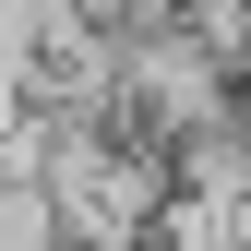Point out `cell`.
<instances>
[{"instance_id":"cell-1","label":"cell","mask_w":251,"mask_h":251,"mask_svg":"<svg viewBox=\"0 0 251 251\" xmlns=\"http://www.w3.org/2000/svg\"><path fill=\"white\" fill-rule=\"evenodd\" d=\"M227 108H239V72H227L179 12L120 24V132L179 144V132H203V120H227Z\"/></svg>"},{"instance_id":"cell-2","label":"cell","mask_w":251,"mask_h":251,"mask_svg":"<svg viewBox=\"0 0 251 251\" xmlns=\"http://www.w3.org/2000/svg\"><path fill=\"white\" fill-rule=\"evenodd\" d=\"M0 108H12V84H0Z\"/></svg>"}]
</instances>
